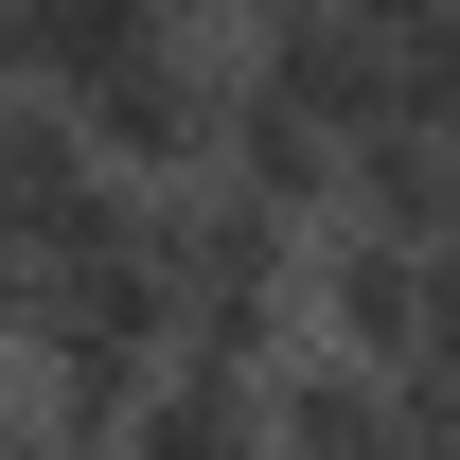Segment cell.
I'll use <instances>...</instances> for the list:
<instances>
[{"label":"cell","mask_w":460,"mask_h":460,"mask_svg":"<svg viewBox=\"0 0 460 460\" xmlns=\"http://www.w3.org/2000/svg\"><path fill=\"white\" fill-rule=\"evenodd\" d=\"M425 284H443V354H460V230H443V248H425Z\"/></svg>","instance_id":"cell-10"},{"label":"cell","mask_w":460,"mask_h":460,"mask_svg":"<svg viewBox=\"0 0 460 460\" xmlns=\"http://www.w3.org/2000/svg\"><path fill=\"white\" fill-rule=\"evenodd\" d=\"M301 354H354V372H443V284H425V248H390V230H319Z\"/></svg>","instance_id":"cell-2"},{"label":"cell","mask_w":460,"mask_h":460,"mask_svg":"<svg viewBox=\"0 0 460 460\" xmlns=\"http://www.w3.org/2000/svg\"><path fill=\"white\" fill-rule=\"evenodd\" d=\"M0 460H107V443H71L54 407H0Z\"/></svg>","instance_id":"cell-9"},{"label":"cell","mask_w":460,"mask_h":460,"mask_svg":"<svg viewBox=\"0 0 460 460\" xmlns=\"http://www.w3.org/2000/svg\"><path fill=\"white\" fill-rule=\"evenodd\" d=\"M160 266H177V354H230V372H284L301 301H319V230L266 213V195H160Z\"/></svg>","instance_id":"cell-1"},{"label":"cell","mask_w":460,"mask_h":460,"mask_svg":"<svg viewBox=\"0 0 460 460\" xmlns=\"http://www.w3.org/2000/svg\"><path fill=\"white\" fill-rule=\"evenodd\" d=\"M230 195H266V213L337 230V195H354V142H337L319 107H284L266 71H248V107H230Z\"/></svg>","instance_id":"cell-4"},{"label":"cell","mask_w":460,"mask_h":460,"mask_svg":"<svg viewBox=\"0 0 460 460\" xmlns=\"http://www.w3.org/2000/svg\"><path fill=\"white\" fill-rule=\"evenodd\" d=\"M284 460H390V372L284 354Z\"/></svg>","instance_id":"cell-5"},{"label":"cell","mask_w":460,"mask_h":460,"mask_svg":"<svg viewBox=\"0 0 460 460\" xmlns=\"http://www.w3.org/2000/svg\"><path fill=\"white\" fill-rule=\"evenodd\" d=\"M107 460H284V372H230V354H160V390L107 425Z\"/></svg>","instance_id":"cell-3"},{"label":"cell","mask_w":460,"mask_h":460,"mask_svg":"<svg viewBox=\"0 0 460 460\" xmlns=\"http://www.w3.org/2000/svg\"><path fill=\"white\" fill-rule=\"evenodd\" d=\"M195 18H213V36H248V54H266V36H319L337 0H195Z\"/></svg>","instance_id":"cell-7"},{"label":"cell","mask_w":460,"mask_h":460,"mask_svg":"<svg viewBox=\"0 0 460 460\" xmlns=\"http://www.w3.org/2000/svg\"><path fill=\"white\" fill-rule=\"evenodd\" d=\"M390 124H407V142H443V160H460V36H425V54L390 71Z\"/></svg>","instance_id":"cell-6"},{"label":"cell","mask_w":460,"mask_h":460,"mask_svg":"<svg viewBox=\"0 0 460 460\" xmlns=\"http://www.w3.org/2000/svg\"><path fill=\"white\" fill-rule=\"evenodd\" d=\"M354 36H390V54H425V36H460V0H337Z\"/></svg>","instance_id":"cell-8"}]
</instances>
